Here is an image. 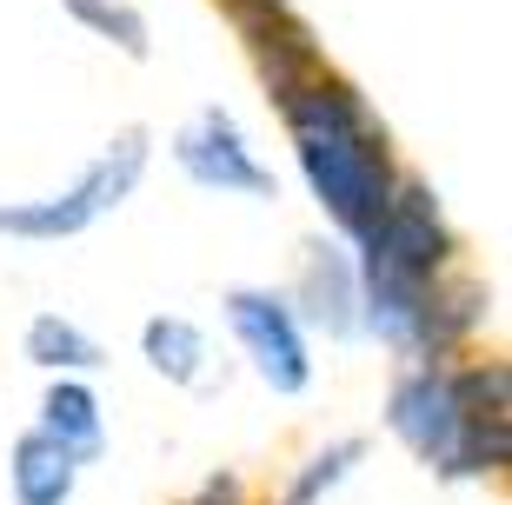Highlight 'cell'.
Wrapping results in <instances>:
<instances>
[{"instance_id": "cell-10", "label": "cell", "mask_w": 512, "mask_h": 505, "mask_svg": "<svg viewBox=\"0 0 512 505\" xmlns=\"http://www.w3.org/2000/svg\"><path fill=\"white\" fill-rule=\"evenodd\" d=\"M20 359L40 366L47 379H87V373L107 366V346H100L80 319H67V313H34L27 333H20Z\"/></svg>"}, {"instance_id": "cell-3", "label": "cell", "mask_w": 512, "mask_h": 505, "mask_svg": "<svg viewBox=\"0 0 512 505\" xmlns=\"http://www.w3.org/2000/svg\"><path fill=\"white\" fill-rule=\"evenodd\" d=\"M459 260V233L446 220V206L426 180L399 173L393 200L380 206V220L353 240V273H360V333H373L380 346L406 353L413 339L419 300L433 293V280H446Z\"/></svg>"}, {"instance_id": "cell-17", "label": "cell", "mask_w": 512, "mask_h": 505, "mask_svg": "<svg viewBox=\"0 0 512 505\" xmlns=\"http://www.w3.org/2000/svg\"><path fill=\"white\" fill-rule=\"evenodd\" d=\"M280 505H286V499H280Z\"/></svg>"}, {"instance_id": "cell-11", "label": "cell", "mask_w": 512, "mask_h": 505, "mask_svg": "<svg viewBox=\"0 0 512 505\" xmlns=\"http://www.w3.org/2000/svg\"><path fill=\"white\" fill-rule=\"evenodd\" d=\"M74 486H80V466L47 439V432H20L14 452H7V492L14 505H74Z\"/></svg>"}, {"instance_id": "cell-12", "label": "cell", "mask_w": 512, "mask_h": 505, "mask_svg": "<svg viewBox=\"0 0 512 505\" xmlns=\"http://www.w3.org/2000/svg\"><path fill=\"white\" fill-rule=\"evenodd\" d=\"M140 359H147L167 386H193V393H200V386H207V366H213V346L187 313H153L147 326H140Z\"/></svg>"}, {"instance_id": "cell-8", "label": "cell", "mask_w": 512, "mask_h": 505, "mask_svg": "<svg viewBox=\"0 0 512 505\" xmlns=\"http://www.w3.org/2000/svg\"><path fill=\"white\" fill-rule=\"evenodd\" d=\"M486 319H493V286L453 266V273L433 280V293L419 300L413 339H406V353H399V359H453Z\"/></svg>"}, {"instance_id": "cell-5", "label": "cell", "mask_w": 512, "mask_h": 505, "mask_svg": "<svg viewBox=\"0 0 512 505\" xmlns=\"http://www.w3.org/2000/svg\"><path fill=\"white\" fill-rule=\"evenodd\" d=\"M220 319L240 339L247 366L280 399H300L313 386V333L300 326V313L286 306L280 286H227L220 293Z\"/></svg>"}, {"instance_id": "cell-1", "label": "cell", "mask_w": 512, "mask_h": 505, "mask_svg": "<svg viewBox=\"0 0 512 505\" xmlns=\"http://www.w3.org/2000/svg\"><path fill=\"white\" fill-rule=\"evenodd\" d=\"M286 120V147H293V167H300L306 193L320 200L326 226L360 240L366 226L380 220V206L399 187V153L393 133L380 127V113L366 107V94L333 67H313L300 74L286 94H273Z\"/></svg>"}, {"instance_id": "cell-2", "label": "cell", "mask_w": 512, "mask_h": 505, "mask_svg": "<svg viewBox=\"0 0 512 505\" xmlns=\"http://www.w3.org/2000/svg\"><path fill=\"white\" fill-rule=\"evenodd\" d=\"M506 359H406L386 393V432L446 486L493 479L512 452Z\"/></svg>"}, {"instance_id": "cell-6", "label": "cell", "mask_w": 512, "mask_h": 505, "mask_svg": "<svg viewBox=\"0 0 512 505\" xmlns=\"http://www.w3.org/2000/svg\"><path fill=\"white\" fill-rule=\"evenodd\" d=\"M173 167L187 173L200 193H220V200H280V180L266 167L260 153H253L247 127H240V113L233 107H200L193 120L173 127Z\"/></svg>"}, {"instance_id": "cell-16", "label": "cell", "mask_w": 512, "mask_h": 505, "mask_svg": "<svg viewBox=\"0 0 512 505\" xmlns=\"http://www.w3.org/2000/svg\"><path fill=\"white\" fill-rule=\"evenodd\" d=\"M227 7H233V0H227Z\"/></svg>"}, {"instance_id": "cell-9", "label": "cell", "mask_w": 512, "mask_h": 505, "mask_svg": "<svg viewBox=\"0 0 512 505\" xmlns=\"http://www.w3.org/2000/svg\"><path fill=\"white\" fill-rule=\"evenodd\" d=\"M34 432H47V439L87 472L100 452H107V406H100V393L87 386V379H47Z\"/></svg>"}, {"instance_id": "cell-4", "label": "cell", "mask_w": 512, "mask_h": 505, "mask_svg": "<svg viewBox=\"0 0 512 505\" xmlns=\"http://www.w3.org/2000/svg\"><path fill=\"white\" fill-rule=\"evenodd\" d=\"M147 160H153V133L147 127H120L60 193H40V200H0V240L60 246V240H74V233H87L94 220L120 213V206L140 193Z\"/></svg>"}, {"instance_id": "cell-14", "label": "cell", "mask_w": 512, "mask_h": 505, "mask_svg": "<svg viewBox=\"0 0 512 505\" xmlns=\"http://www.w3.org/2000/svg\"><path fill=\"white\" fill-rule=\"evenodd\" d=\"M360 459H366V439H333V446H320L300 472H293L286 505H313V499H326L333 486H346V479H353V466H360Z\"/></svg>"}, {"instance_id": "cell-15", "label": "cell", "mask_w": 512, "mask_h": 505, "mask_svg": "<svg viewBox=\"0 0 512 505\" xmlns=\"http://www.w3.org/2000/svg\"><path fill=\"white\" fill-rule=\"evenodd\" d=\"M187 505H253V499H247V479H240V472H207V479L187 492Z\"/></svg>"}, {"instance_id": "cell-7", "label": "cell", "mask_w": 512, "mask_h": 505, "mask_svg": "<svg viewBox=\"0 0 512 505\" xmlns=\"http://www.w3.org/2000/svg\"><path fill=\"white\" fill-rule=\"evenodd\" d=\"M286 306L300 313L306 333L326 339H353L360 333V273H353V253L340 240H306L300 246V273L286 286Z\"/></svg>"}, {"instance_id": "cell-13", "label": "cell", "mask_w": 512, "mask_h": 505, "mask_svg": "<svg viewBox=\"0 0 512 505\" xmlns=\"http://www.w3.org/2000/svg\"><path fill=\"white\" fill-rule=\"evenodd\" d=\"M60 7H67L74 27H87L94 40H107L114 54H127V60L153 54V27H147V14H140L133 0H60Z\"/></svg>"}]
</instances>
